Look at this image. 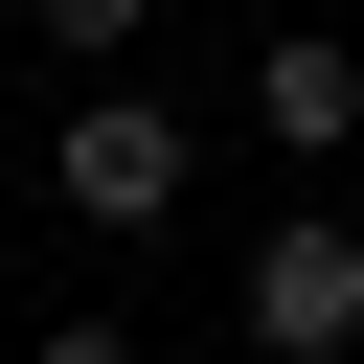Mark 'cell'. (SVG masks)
Masks as SVG:
<instances>
[{
    "label": "cell",
    "mask_w": 364,
    "mask_h": 364,
    "mask_svg": "<svg viewBox=\"0 0 364 364\" xmlns=\"http://www.w3.org/2000/svg\"><path fill=\"white\" fill-rule=\"evenodd\" d=\"M250 341H273V364H341V341H364V228H341V205H296V228L250 250Z\"/></svg>",
    "instance_id": "1"
},
{
    "label": "cell",
    "mask_w": 364,
    "mask_h": 364,
    "mask_svg": "<svg viewBox=\"0 0 364 364\" xmlns=\"http://www.w3.org/2000/svg\"><path fill=\"white\" fill-rule=\"evenodd\" d=\"M46 182H68V228H159V205H182V114H136V91H91Z\"/></svg>",
    "instance_id": "2"
},
{
    "label": "cell",
    "mask_w": 364,
    "mask_h": 364,
    "mask_svg": "<svg viewBox=\"0 0 364 364\" xmlns=\"http://www.w3.org/2000/svg\"><path fill=\"white\" fill-rule=\"evenodd\" d=\"M23 364H136V341H114V318H46V341H23Z\"/></svg>",
    "instance_id": "5"
},
{
    "label": "cell",
    "mask_w": 364,
    "mask_h": 364,
    "mask_svg": "<svg viewBox=\"0 0 364 364\" xmlns=\"http://www.w3.org/2000/svg\"><path fill=\"white\" fill-rule=\"evenodd\" d=\"M250 114H273L296 159H341V136H364V46H318V23H296V46L250 68Z\"/></svg>",
    "instance_id": "3"
},
{
    "label": "cell",
    "mask_w": 364,
    "mask_h": 364,
    "mask_svg": "<svg viewBox=\"0 0 364 364\" xmlns=\"http://www.w3.org/2000/svg\"><path fill=\"white\" fill-rule=\"evenodd\" d=\"M136 23H159V0H46V46H68V68H114Z\"/></svg>",
    "instance_id": "4"
}]
</instances>
